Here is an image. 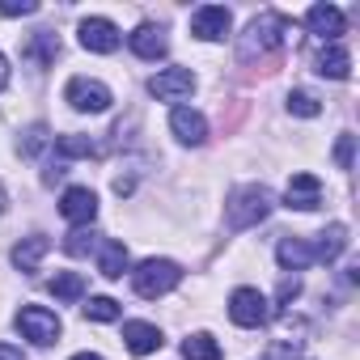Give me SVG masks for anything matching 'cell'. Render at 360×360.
<instances>
[{"label":"cell","instance_id":"cell-17","mask_svg":"<svg viewBox=\"0 0 360 360\" xmlns=\"http://www.w3.org/2000/svg\"><path fill=\"white\" fill-rule=\"evenodd\" d=\"M127 43H131V51H136L140 60H161L165 47H169V43H165V30H161V26H148V22H144L136 34H127Z\"/></svg>","mask_w":360,"mask_h":360},{"label":"cell","instance_id":"cell-31","mask_svg":"<svg viewBox=\"0 0 360 360\" xmlns=\"http://www.w3.org/2000/svg\"><path fill=\"white\" fill-rule=\"evenodd\" d=\"M335 161H339V169H352V136H339V144H335Z\"/></svg>","mask_w":360,"mask_h":360},{"label":"cell","instance_id":"cell-18","mask_svg":"<svg viewBox=\"0 0 360 360\" xmlns=\"http://www.w3.org/2000/svg\"><path fill=\"white\" fill-rule=\"evenodd\" d=\"M314 250V263H335L343 250H347V225H330L318 233V242L309 246Z\"/></svg>","mask_w":360,"mask_h":360},{"label":"cell","instance_id":"cell-3","mask_svg":"<svg viewBox=\"0 0 360 360\" xmlns=\"http://www.w3.org/2000/svg\"><path fill=\"white\" fill-rule=\"evenodd\" d=\"M178 280H183V267H178L174 259H144V263L131 271V288H136L140 297H148V301L174 292Z\"/></svg>","mask_w":360,"mask_h":360},{"label":"cell","instance_id":"cell-26","mask_svg":"<svg viewBox=\"0 0 360 360\" xmlns=\"http://www.w3.org/2000/svg\"><path fill=\"white\" fill-rule=\"evenodd\" d=\"M288 110L301 115V119H314V115H322V102H318L314 94H305V89H292V94H288Z\"/></svg>","mask_w":360,"mask_h":360},{"label":"cell","instance_id":"cell-27","mask_svg":"<svg viewBox=\"0 0 360 360\" xmlns=\"http://www.w3.org/2000/svg\"><path fill=\"white\" fill-rule=\"evenodd\" d=\"M18 148H22V157H39V153L47 148V127H43V123L26 127V131H22V140H18Z\"/></svg>","mask_w":360,"mask_h":360},{"label":"cell","instance_id":"cell-6","mask_svg":"<svg viewBox=\"0 0 360 360\" xmlns=\"http://www.w3.org/2000/svg\"><path fill=\"white\" fill-rule=\"evenodd\" d=\"M18 330H22L30 343L47 347V343L60 339V318H56L51 309H43V305H26V309L18 314Z\"/></svg>","mask_w":360,"mask_h":360},{"label":"cell","instance_id":"cell-9","mask_svg":"<svg viewBox=\"0 0 360 360\" xmlns=\"http://www.w3.org/2000/svg\"><path fill=\"white\" fill-rule=\"evenodd\" d=\"M81 47H85V51H98V56L119 51V30H115V22H106V18H85V22H81Z\"/></svg>","mask_w":360,"mask_h":360},{"label":"cell","instance_id":"cell-29","mask_svg":"<svg viewBox=\"0 0 360 360\" xmlns=\"http://www.w3.org/2000/svg\"><path fill=\"white\" fill-rule=\"evenodd\" d=\"M0 13H5V18H30V13H39V5H34V0H5Z\"/></svg>","mask_w":360,"mask_h":360},{"label":"cell","instance_id":"cell-16","mask_svg":"<svg viewBox=\"0 0 360 360\" xmlns=\"http://www.w3.org/2000/svg\"><path fill=\"white\" fill-rule=\"evenodd\" d=\"M123 343H127L131 356H148V352H157L165 339H161V330H157L153 322H127V326H123Z\"/></svg>","mask_w":360,"mask_h":360},{"label":"cell","instance_id":"cell-33","mask_svg":"<svg viewBox=\"0 0 360 360\" xmlns=\"http://www.w3.org/2000/svg\"><path fill=\"white\" fill-rule=\"evenodd\" d=\"M0 360H26L18 347H9V343H0Z\"/></svg>","mask_w":360,"mask_h":360},{"label":"cell","instance_id":"cell-23","mask_svg":"<svg viewBox=\"0 0 360 360\" xmlns=\"http://www.w3.org/2000/svg\"><path fill=\"white\" fill-rule=\"evenodd\" d=\"M56 153H60L64 161H72V157H98V144H94L89 136H60V140H56Z\"/></svg>","mask_w":360,"mask_h":360},{"label":"cell","instance_id":"cell-19","mask_svg":"<svg viewBox=\"0 0 360 360\" xmlns=\"http://www.w3.org/2000/svg\"><path fill=\"white\" fill-rule=\"evenodd\" d=\"M276 259H280L284 271H305V267L314 263V250H309V242H301V238H280Z\"/></svg>","mask_w":360,"mask_h":360},{"label":"cell","instance_id":"cell-22","mask_svg":"<svg viewBox=\"0 0 360 360\" xmlns=\"http://www.w3.org/2000/svg\"><path fill=\"white\" fill-rule=\"evenodd\" d=\"M183 356H187V360H221V343H217L208 330H200V335L183 339Z\"/></svg>","mask_w":360,"mask_h":360},{"label":"cell","instance_id":"cell-2","mask_svg":"<svg viewBox=\"0 0 360 360\" xmlns=\"http://www.w3.org/2000/svg\"><path fill=\"white\" fill-rule=\"evenodd\" d=\"M267 217H271V191L259 187V183L238 187V191L229 195V204H225L229 229H250V225H259V221H267Z\"/></svg>","mask_w":360,"mask_h":360},{"label":"cell","instance_id":"cell-20","mask_svg":"<svg viewBox=\"0 0 360 360\" xmlns=\"http://www.w3.org/2000/svg\"><path fill=\"white\" fill-rule=\"evenodd\" d=\"M22 56L30 60V64H39V68H47V64H56V56H60V39L51 34V30H39L26 47H22Z\"/></svg>","mask_w":360,"mask_h":360},{"label":"cell","instance_id":"cell-5","mask_svg":"<svg viewBox=\"0 0 360 360\" xmlns=\"http://www.w3.org/2000/svg\"><path fill=\"white\" fill-rule=\"evenodd\" d=\"M229 318L250 330V326H263V322L271 318V305H267V297H263L259 288H238V292L229 297Z\"/></svg>","mask_w":360,"mask_h":360},{"label":"cell","instance_id":"cell-7","mask_svg":"<svg viewBox=\"0 0 360 360\" xmlns=\"http://www.w3.org/2000/svg\"><path fill=\"white\" fill-rule=\"evenodd\" d=\"M60 217L68 225H77V229H89L94 217H98V195L89 187H68L64 200H60Z\"/></svg>","mask_w":360,"mask_h":360},{"label":"cell","instance_id":"cell-30","mask_svg":"<svg viewBox=\"0 0 360 360\" xmlns=\"http://www.w3.org/2000/svg\"><path fill=\"white\" fill-rule=\"evenodd\" d=\"M259 360H297V343H271Z\"/></svg>","mask_w":360,"mask_h":360},{"label":"cell","instance_id":"cell-36","mask_svg":"<svg viewBox=\"0 0 360 360\" xmlns=\"http://www.w3.org/2000/svg\"><path fill=\"white\" fill-rule=\"evenodd\" d=\"M5 204H9V200H5V187H0V212H5Z\"/></svg>","mask_w":360,"mask_h":360},{"label":"cell","instance_id":"cell-11","mask_svg":"<svg viewBox=\"0 0 360 360\" xmlns=\"http://www.w3.org/2000/svg\"><path fill=\"white\" fill-rule=\"evenodd\" d=\"M284 204L297 208V212H314L322 204V183L314 174H292L288 178V191H284Z\"/></svg>","mask_w":360,"mask_h":360},{"label":"cell","instance_id":"cell-28","mask_svg":"<svg viewBox=\"0 0 360 360\" xmlns=\"http://www.w3.org/2000/svg\"><path fill=\"white\" fill-rule=\"evenodd\" d=\"M94 246H98V233H94V229H72V233L64 238V250H68V255H89Z\"/></svg>","mask_w":360,"mask_h":360},{"label":"cell","instance_id":"cell-14","mask_svg":"<svg viewBox=\"0 0 360 360\" xmlns=\"http://www.w3.org/2000/svg\"><path fill=\"white\" fill-rule=\"evenodd\" d=\"M314 72H322V77H330V81H347V72H352V56H347L339 43H322L318 56H314Z\"/></svg>","mask_w":360,"mask_h":360},{"label":"cell","instance_id":"cell-10","mask_svg":"<svg viewBox=\"0 0 360 360\" xmlns=\"http://www.w3.org/2000/svg\"><path fill=\"white\" fill-rule=\"evenodd\" d=\"M169 131L183 140V144H204L208 140V119L191 106H174L169 110Z\"/></svg>","mask_w":360,"mask_h":360},{"label":"cell","instance_id":"cell-34","mask_svg":"<svg viewBox=\"0 0 360 360\" xmlns=\"http://www.w3.org/2000/svg\"><path fill=\"white\" fill-rule=\"evenodd\" d=\"M5 85H9V60L0 56V89H5Z\"/></svg>","mask_w":360,"mask_h":360},{"label":"cell","instance_id":"cell-1","mask_svg":"<svg viewBox=\"0 0 360 360\" xmlns=\"http://www.w3.org/2000/svg\"><path fill=\"white\" fill-rule=\"evenodd\" d=\"M288 34H292V22H288L284 13H259V18L246 26V34H242L238 56H242V60H267L271 51H280V47L288 43Z\"/></svg>","mask_w":360,"mask_h":360},{"label":"cell","instance_id":"cell-25","mask_svg":"<svg viewBox=\"0 0 360 360\" xmlns=\"http://www.w3.org/2000/svg\"><path fill=\"white\" fill-rule=\"evenodd\" d=\"M123 309H119V301L115 297H89V305H85V318H94V322H115Z\"/></svg>","mask_w":360,"mask_h":360},{"label":"cell","instance_id":"cell-13","mask_svg":"<svg viewBox=\"0 0 360 360\" xmlns=\"http://www.w3.org/2000/svg\"><path fill=\"white\" fill-rule=\"evenodd\" d=\"M305 26H309V34H318L322 43H339V34H343V13L335 9V5H314L309 13H305Z\"/></svg>","mask_w":360,"mask_h":360},{"label":"cell","instance_id":"cell-21","mask_svg":"<svg viewBox=\"0 0 360 360\" xmlns=\"http://www.w3.org/2000/svg\"><path fill=\"white\" fill-rule=\"evenodd\" d=\"M98 271L106 276V280H123V271H127V246L123 242H102V250H98Z\"/></svg>","mask_w":360,"mask_h":360},{"label":"cell","instance_id":"cell-15","mask_svg":"<svg viewBox=\"0 0 360 360\" xmlns=\"http://www.w3.org/2000/svg\"><path fill=\"white\" fill-rule=\"evenodd\" d=\"M47 250H51V242H47L43 233H30V238H22V242L13 246V267H18V271H26V276H34Z\"/></svg>","mask_w":360,"mask_h":360},{"label":"cell","instance_id":"cell-32","mask_svg":"<svg viewBox=\"0 0 360 360\" xmlns=\"http://www.w3.org/2000/svg\"><path fill=\"white\" fill-rule=\"evenodd\" d=\"M297 292H301V280H284V284H280V305L297 301Z\"/></svg>","mask_w":360,"mask_h":360},{"label":"cell","instance_id":"cell-24","mask_svg":"<svg viewBox=\"0 0 360 360\" xmlns=\"http://www.w3.org/2000/svg\"><path fill=\"white\" fill-rule=\"evenodd\" d=\"M81 292H85V280H81L77 271H60V276L51 280V297H56V301H81Z\"/></svg>","mask_w":360,"mask_h":360},{"label":"cell","instance_id":"cell-8","mask_svg":"<svg viewBox=\"0 0 360 360\" xmlns=\"http://www.w3.org/2000/svg\"><path fill=\"white\" fill-rule=\"evenodd\" d=\"M195 89V72L191 68H165L148 81V94L161 98V102H178V98H187Z\"/></svg>","mask_w":360,"mask_h":360},{"label":"cell","instance_id":"cell-35","mask_svg":"<svg viewBox=\"0 0 360 360\" xmlns=\"http://www.w3.org/2000/svg\"><path fill=\"white\" fill-rule=\"evenodd\" d=\"M72 360H102L98 352H81V356H72Z\"/></svg>","mask_w":360,"mask_h":360},{"label":"cell","instance_id":"cell-12","mask_svg":"<svg viewBox=\"0 0 360 360\" xmlns=\"http://www.w3.org/2000/svg\"><path fill=\"white\" fill-rule=\"evenodd\" d=\"M191 34L204 39V43L225 39V34H229V9H221V5H204V9H195V13H191Z\"/></svg>","mask_w":360,"mask_h":360},{"label":"cell","instance_id":"cell-4","mask_svg":"<svg viewBox=\"0 0 360 360\" xmlns=\"http://www.w3.org/2000/svg\"><path fill=\"white\" fill-rule=\"evenodd\" d=\"M64 98H68V106L72 110H81V115H102V110H110V89L102 85V81H89V77H72L68 81V89H64Z\"/></svg>","mask_w":360,"mask_h":360}]
</instances>
